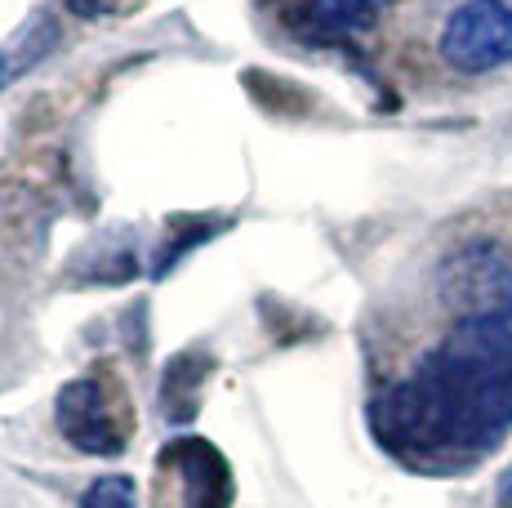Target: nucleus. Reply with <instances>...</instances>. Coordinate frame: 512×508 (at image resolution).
I'll use <instances>...</instances> for the list:
<instances>
[{
    "mask_svg": "<svg viewBox=\"0 0 512 508\" xmlns=\"http://www.w3.org/2000/svg\"><path fill=\"white\" fill-rule=\"evenodd\" d=\"M383 451L410 464L477 459L512 433V317L455 321L406 379L370 406Z\"/></svg>",
    "mask_w": 512,
    "mask_h": 508,
    "instance_id": "nucleus-1",
    "label": "nucleus"
},
{
    "mask_svg": "<svg viewBox=\"0 0 512 508\" xmlns=\"http://www.w3.org/2000/svg\"><path fill=\"white\" fill-rule=\"evenodd\" d=\"M441 304L455 312V321L512 317V259L504 246L477 237L446 254L437 272Z\"/></svg>",
    "mask_w": 512,
    "mask_h": 508,
    "instance_id": "nucleus-2",
    "label": "nucleus"
},
{
    "mask_svg": "<svg viewBox=\"0 0 512 508\" xmlns=\"http://www.w3.org/2000/svg\"><path fill=\"white\" fill-rule=\"evenodd\" d=\"M58 433L85 455H121L134 415L112 375H81L58 393Z\"/></svg>",
    "mask_w": 512,
    "mask_h": 508,
    "instance_id": "nucleus-3",
    "label": "nucleus"
},
{
    "mask_svg": "<svg viewBox=\"0 0 512 508\" xmlns=\"http://www.w3.org/2000/svg\"><path fill=\"white\" fill-rule=\"evenodd\" d=\"M441 58L455 72L481 76L512 63V5L508 0H464L441 27Z\"/></svg>",
    "mask_w": 512,
    "mask_h": 508,
    "instance_id": "nucleus-4",
    "label": "nucleus"
},
{
    "mask_svg": "<svg viewBox=\"0 0 512 508\" xmlns=\"http://www.w3.org/2000/svg\"><path fill=\"white\" fill-rule=\"evenodd\" d=\"M165 464H174L183 482V504L187 508H228L232 500V477L228 464L214 455V446L205 442H179L170 446Z\"/></svg>",
    "mask_w": 512,
    "mask_h": 508,
    "instance_id": "nucleus-5",
    "label": "nucleus"
},
{
    "mask_svg": "<svg viewBox=\"0 0 512 508\" xmlns=\"http://www.w3.org/2000/svg\"><path fill=\"white\" fill-rule=\"evenodd\" d=\"M392 0H299L294 23L312 36H352L370 27Z\"/></svg>",
    "mask_w": 512,
    "mask_h": 508,
    "instance_id": "nucleus-6",
    "label": "nucleus"
},
{
    "mask_svg": "<svg viewBox=\"0 0 512 508\" xmlns=\"http://www.w3.org/2000/svg\"><path fill=\"white\" fill-rule=\"evenodd\" d=\"M54 45H58V23L49 14H36L32 23L0 50V85H9L14 76H23L27 67H36Z\"/></svg>",
    "mask_w": 512,
    "mask_h": 508,
    "instance_id": "nucleus-7",
    "label": "nucleus"
},
{
    "mask_svg": "<svg viewBox=\"0 0 512 508\" xmlns=\"http://www.w3.org/2000/svg\"><path fill=\"white\" fill-rule=\"evenodd\" d=\"M81 508H134V482L130 477H98L81 495Z\"/></svg>",
    "mask_w": 512,
    "mask_h": 508,
    "instance_id": "nucleus-8",
    "label": "nucleus"
},
{
    "mask_svg": "<svg viewBox=\"0 0 512 508\" xmlns=\"http://www.w3.org/2000/svg\"><path fill=\"white\" fill-rule=\"evenodd\" d=\"M72 14H81V18H98V14H107L112 9V0H63Z\"/></svg>",
    "mask_w": 512,
    "mask_h": 508,
    "instance_id": "nucleus-9",
    "label": "nucleus"
}]
</instances>
